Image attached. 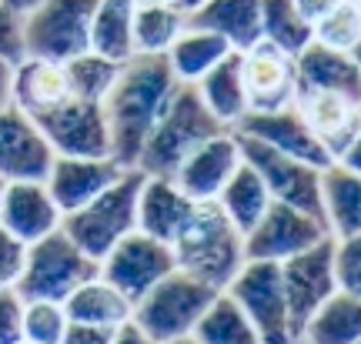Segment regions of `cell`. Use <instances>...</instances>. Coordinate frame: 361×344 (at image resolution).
I'll use <instances>...</instances> for the list:
<instances>
[{"label":"cell","mask_w":361,"mask_h":344,"mask_svg":"<svg viewBox=\"0 0 361 344\" xmlns=\"http://www.w3.org/2000/svg\"><path fill=\"white\" fill-rule=\"evenodd\" d=\"M238 134L245 137H255L261 144H268L274 151L288 154V157H298L311 167H331V154L324 151L318 137L311 134V128L305 124V117L295 104L291 107H281V111H268V114H245L241 124H238Z\"/></svg>","instance_id":"cell-18"},{"label":"cell","mask_w":361,"mask_h":344,"mask_svg":"<svg viewBox=\"0 0 361 344\" xmlns=\"http://www.w3.org/2000/svg\"><path fill=\"white\" fill-rule=\"evenodd\" d=\"M358 40H361V7L355 0H341L322 24H314V44L351 54V47Z\"/></svg>","instance_id":"cell-37"},{"label":"cell","mask_w":361,"mask_h":344,"mask_svg":"<svg viewBox=\"0 0 361 344\" xmlns=\"http://www.w3.org/2000/svg\"><path fill=\"white\" fill-rule=\"evenodd\" d=\"M97 271H101V264L84 254L78 244L57 228L47 238L27 244L24 271L13 284V291L24 301H64L84 281L97 278Z\"/></svg>","instance_id":"cell-6"},{"label":"cell","mask_w":361,"mask_h":344,"mask_svg":"<svg viewBox=\"0 0 361 344\" xmlns=\"http://www.w3.org/2000/svg\"><path fill=\"white\" fill-rule=\"evenodd\" d=\"M194 207H197V201H191L180 191L174 178L147 174L141 184V194H137V231L164 244H174V238L191 221Z\"/></svg>","instance_id":"cell-21"},{"label":"cell","mask_w":361,"mask_h":344,"mask_svg":"<svg viewBox=\"0 0 361 344\" xmlns=\"http://www.w3.org/2000/svg\"><path fill=\"white\" fill-rule=\"evenodd\" d=\"M61 207L44 180H7L0 194V224L24 244H34L61 228Z\"/></svg>","instance_id":"cell-19"},{"label":"cell","mask_w":361,"mask_h":344,"mask_svg":"<svg viewBox=\"0 0 361 344\" xmlns=\"http://www.w3.org/2000/svg\"><path fill=\"white\" fill-rule=\"evenodd\" d=\"M171 4H174V7H180L184 13H194L197 7H204L207 0H171Z\"/></svg>","instance_id":"cell-48"},{"label":"cell","mask_w":361,"mask_h":344,"mask_svg":"<svg viewBox=\"0 0 361 344\" xmlns=\"http://www.w3.org/2000/svg\"><path fill=\"white\" fill-rule=\"evenodd\" d=\"M17 344H34V341H17Z\"/></svg>","instance_id":"cell-53"},{"label":"cell","mask_w":361,"mask_h":344,"mask_svg":"<svg viewBox=\"0 0 361 344\" xmlns=\"http://www.w3.org/2000/svg\"><path fill=\"white\" fill-rule=\"evenodd\" d=\"M194 87H197L207 111L218 117L221 128L234 130L241 124V117L247 114V94L245 80H241V54L238 51L228 54L214 70H207Z\"/></svg>","instance_id":"cell-25"},{"label":"cell","mask_w":361,"mask_h":344,"mask_svg":"<svg viewBox=\"0 0 361 344\" xmlns=\"http://www.w3.org/2000/svg\"><path fill=\"white\" fill-rule=\"evenodd\" d=\"M0 57L17 64L24 57V34H20V17L0 4Z\"/></svg>","instance_id":"cell-41"},{"label":"cell","mask_w":361,"mask_h":344,"mask_svg":"<svg viewBox=\"0 0 361 344\" xmlns=\"http://www.w3.org/2000/svg\"><path fill=\"white\" fill-rule=\"evenodd\" d=\"M97 0H40L20 17L24 57H44L67 64L90 51V17Z\"/></svg>","instance_id":"cell-7"},{"label":"cell","mask_w":361,"mask_h":344,"mask_svg":"<svg viewBox=\"0 0 361 344\" xmlns=\"http://www.w3.org/2000/svg\"><path fill=\"white\" fill-rule=\"evenodd\" d=\"M341 0H295L298 13L305 17V24H311V30H314V24H322L328 13L335 11Z\"/></svg>","instance_id":"cell-43"},{"label":"cell","mask_w":361,"mask_h":344,"mask_svg":"<svg viewBox=\"0 0 361 344\" xmlns=\"http://www.w3.org/2000/svg\"><path fill=\"white\" fill-rule=\"evenodd\" d=\"M64 70H67V84H71V97H78V101H104L107 90L114 87L117 74H121V64H114V61H107V57L94 51H84L74 61H67Z\"/></svg>","instance_id":"cell-35"},{"label":"cell","mask_w":361,"mask_h":344,"mask_svg":"<svg viewBox=\"0 0 361 344\" xmlns=\"http://www.w3.org/2000/svg\"><path fill=\"white\" fill-rule=\"evenodd\" d=\"M44 140L54 154L64 157H114L111 154V128L101 101H78L71 97L61 107L34 117Z\"/></svg>","instance_id":"cell-12"},{"label":"cell","mask_w":361,"mask_h":344,"mask_svg":"<svg viewBox=\"0 0 361 344\" xmlns=\"http://www.w3.org/2000/svg\"><path fill=\"white\" fill-rule=\"evenodd\" d=\"M24 341L34 344H61L67 331V311L61 301H24L20 311Z\"/></svg>","instance_id":"cell-36"},{"label":"cell","mask_w":361,"mask_h":344,"mask_svg":"<svg viewBox=\"0 0 361 344\" xmlns=\"http://www.w3.org/2000/svg\"><path fill=\"white\" fill-rule=\"evenodd\" d=\"M124 174V164L114 157H64L54 154L51 171H47V191L57 201L61 214H71L104 194L117 178Z\"/></svg>","instance_id":"cell-17"},{"label":"cell","mask_w":361,"mask_h":344,"mask_svg":"<svg viewBox=\"0 0 361 344\" xmlns=\"http://www.w3.org/2000/svg\"><path fill=\"white\" fill-rule=\"evenodd\" d=\"M298 341L305 344H358L361 341V297L338 288L308 318Z\"/></svg>","instance_id":"cell-30"},{"label":"cell","mask_w":361,"mask_h":344,"mask_svg":"<svg viewBox=\"0 0 361 344\" xmlns=\"http://www.w3.org/2000/svg\"><path fill=\"white\" fill-rule=\"evenodd\" d=\"M191 338H197L201 344H261L255 324L234 305V297L228 291H218V297L207 305L201 321L194 324Z\"/></svg>","instance_id":"cell-33"},{"label":"cell","mask_w":361,"mask_h":344,"mask_svg":"<svg viewBox=\"0 0 361 344\" xmlns=\"http://www.w3.org/2000/svg\"><path fill=\"white\" fill-rule=\"evenodd\" d=\"M241 147L234 130H218L214 137L201 140L171 178L178 180V188L191 201L204 204V201H218V194L224 191V184L231 180V174L241 167Z\"/></svg>","instance_id":"cell-15"},{"label":"cell","mask_w":361,"mask_h":344,"mask_svg":"<svg viewBox=\"0 0 361 344\" xmlns=\"http://www.w3.org/2000/svg\"><path fill=\"white\" fill-rule=\"evenodd\" d=\"M328 234L331 231H328L324 221L274 201L264 211V217L245 234V257L247 261H274V264H281L288 257H295L301 251L314 247L318 241H324Z\"/></svg>","instance_id":"cell-13"},{"label":"cell","mask_w":361,"mask_h":344,"mask_svg":"<svg viewBox=\"0 0 361 344\" xmlns=\"http://www.w3.org/2000/svg\"><path fill=\"white\" fill-rule=\"evenodd\" d=\"M281 284L288 297V318H291V334L295 344L305 331L308 318L338 291L335 278V238L328 234L314 247L281 261Z\"/></svg>","instance_id":"cell-11"},{"label":"cell","mask_w":361,"mask_h":344,"mask_svg":"<svg viewBox=\"0 0 361 344\" xmlns=\"http://www.w3.org/2000/svg\"><path fill=\"white\" fill-rule=\"evenodd\" d=\"M298 64V90H322L338 94L361 104V70L348 51H335L311 40L305 51L295 57Z\"/></svg>","instance_id":"cell-23"},{"label":"cell","mask_w":361,"mask_h":344,"mask_svg":"<svg viewBox=\"0 0 361 344\" xmlns=\"http://www.w3.org/2000/svg\"><path fill=\"white\" fill-rule=\"evenodd\" d=\"M335 278L341 291L361 297V234L335 238Z\"/></svg>","instance_id":"cell-38"},{"label":"cell","mask_w":361,"mask_h":344,"mask_svg":"<svg viewBox=\"0 0 361 344\" xmlns=\"http://www.w3.org/2000/svg\"><path fill=\"white\" fill-rule=\"evenodd\" d=\"M27 244L20 238H13L11 231L0 224V288H13L20 271H24Z\"/></svg>","instance_id":"cell-39"},{"label":"cell","mask_w":361,"mask_h":344,"mask_svg":"<svg viewBox=\"0 0 361 344\" xmlns=\"http://www.w3.org/2000/svg\"><path fill=\"white\" fill-rule=\"evenodd\" d=\"M171 344H201L197 338H180V341H171Z\"/></svg>","instance_id":"cell-50"},{"label":"cell","mask_w":361,"mask_h":344,"mask_svg":"<svg viewBox=\"0 0 361 344\" xmlns=\"http://www.w3.org/2000/svg\"><path fill=\"white\" fill-rule=\"evenodd\" d=\"M11 77H13V64L0 57V107L11 104Z\"/></svg>","instance_id":"cell-46"},{"label":"cell","mask_w":361,"mask_h":344,"mask_svg":"<svg viewBox=\"0 0 361 344\" xmlns=\"http://www.w3.org/2000/svg\"><path fill=\"white\" fill-rule=\"evenodd\" d=\"M134 0H97L90 17V51L128 64L134 54Z\"/></svg>","instance_id":"cell-28"},{"label":"cell","mask_w":361,"mask_h":344,"mask_svg":"<svg viewBox=\"0 0 361 344\" xmlns=\"http://www.w3.org/2000/svg\"><path fill=\"white\" fill-rule=\"evenodd\" d=\"M4 184H7V180H0V194H4Z\"/></svg>","instance_id":"cell-52"},{"label":"cell","mask_w":361,"mask_h":344,"mask_svg":"<svg viewBox=\"0 0 361 344\" xmlns=\"http://www.w3.org/2000/svg\"><path fill=\"white\" fill-rule=\"evenodd\" d=\"M218 130H228L218 124V117L211 114L201 101L197 87L191 84H180L174 101L168 104L164 117L157 121V128L151 130L147 144L141 147L137 167L144 174H154V178H171L178 164L188 154L201 144V140L214 137Z\"/></svg>","instance_id":"cell-5"},{"label":"cell","mask_w":361,"mask_h":344,"mask_svg":"<svg viewBox=\"0 0 361 344\" xmlns=\"http://www.w3.org/2000/svg\"><path fill=\"white\" fill-rule=\"evenodd\" d=\"M351 57H355V64H358V70H361V40L351 47Z\"/></svg>","instance_id":"cell-49"},{"label":"cell","mask_w":361,"mask_h":344,"mask_svg":"<svg viewBox=\"0 0 361 344\" xmlns=\"http://www.w3.org/2000/svg\"><path fill=\"white\" fill-rule=\"evenodd\" d=\"M121 328H104V324H80V321H67V331L61 344H114Z\"/></svg>","instance_id":"cell-42"},{"label":"cell","mask_w":361,"mask_h":344,"mask_svg":"<svg viewBox=\"0 0 361 344\" xmlns=\"http://www.w3.org/2000/svg\"><path fill=\"white\" fill-rule=\"evenodd\" d=\"M358 111H361V104H358Z\"/></svg>","instance_id":"cell-55"},{"label":"cell","mask_w":361,"mask_h":344,"mask_svg":"<svg viewBox=\"0 0 361 344\" xmlns=\"http://www.w3.org/2000/svg\"><path fill=\"white\" fill-rule=\"evenodd\" d=\"M261 40L298 57L314 40V30L298 13L295 0H261Z\"/></svg>","instance_id":"cell-34"},{"label":"cell","mask_w":361,"mask_h":344,"mask_svg":"<svg viewBox=\"0 0 361 344\" xmlns=\"http://www.w3.org/2000/svg\"><path fill=\"white\" fill-rule=\"evenodd\" d=\"M61 305L67 311V321L104 324V328H124L130 321V311H134V305H130L128 297L117 291L114 284H107L101 274L84 281L80 288H74Z\"/></svg>","instance_id":"cell-27"},{"label":"cell","mask_w":361,"mask_h":344,"mask_svg":"<svg viewBox=\"0 0 361 344\" xmlns=\"http://www.w3.org/2000/svg\"><path fill=\"white\" fill-rule=\"evenodd\" d=\"M224 291L255 324L261 344H295L288 297L281 284V264L274 261H245Z\"/></svg>","instance_id":"cell-8"},{"label":"cell","mask_w":361,"mask_h":344,"mask_svg":"<svg viewBox=\"0 0 361 344\" xmlns=\"http://www.w3.org/2000/svg\"><path fill=\"white\" fill-rule=\"evenodd\" d=\"M54 151L40 128L13 104L0 107V180H44Z\"/></svg>","instance_id":"cell-16"},{"label":"cell","mask_w":361,"mask_h":344,"mask_svg":"<svg viewBox=\"0 0 361 344\" xmlns=\"http://www.w3.org/2000/svg\"><path fill=\"white\" fill-rule=\"evenodd\" d=\"M188 13L174 7L171 0L137 4L134 7V54L144 57H164L171 44L184 34Z\"/></svg>","instance_id":"cell-32"},{"label":"cell","mask_w":361,"mask_h":344,"mask_svg":"<svg viewBox=\"0 0 361 344\" xmlns=\"http://www.w3.org/2000/svg\"><path fill=\"white\" fill-rule=\"evenodd\" d=\"M324 194V224L331 238H351L361 234V174L341 164L322 171Z\"/></svg>","instance_id":"cell-29"},{"label":"cell","mask_w":361,"mask_h":344,"mask_svg":"<svg viewBox=\"0 0 361 344\" xmlns=\"http://www.w3.org/2000/svg\"><path fill=\"white\" fill-rule=\"evenodd\" d=\"M335 164H341V167H348V171H355V174H361V134L351 140L348 147H345V154L338 157Z\"/></svg>","instance_id":"cell-44"},{"label":"cell","mask_w":361,"mask_h":344,"mask_svg":"<svg viewBox=\"0 0 361 344\" xmlns=\"http://www.w3.org/2000/svg\"><path fill=\"white\" fill-rule=\"evenodd\" d=\"M358 344H361V341H358Z\"/></svg>","instance_id":"cell-56"},{"label":"cell","mask_w":361,"mask_h":344,"mask_svg":"<svg viewBox=\"0 0 361 344\" xmlns=\"http://www.w3.org/2000/svg\"><path fill=\"white\" fill-rule=\"evenodd\" d=\"M0 4H4V7H11L17 17H24V13H30L34 7H37L40 0H0Z\"/></svg>","instance_id":"cell-47"},{"label":"cell","mask_w":361,"mask_h":344,"mask_svg":"<svg viewBox=\"0 0 361 344\" xmlns=\"http://www.w3.org/2000/svg\"><path fill=\"white\" fill-rule=\"evenodd\" d=\"M271 204H274V197H271L264 180L258 178V171L247 161H241V167L234 171L231 180L224 184V191L218 194V207L241 234H247L255 228Z\"/></svg>","instance_id":"cell-31"},{"label":"cell","mask_w":361,"mask_h":344,"mask_svg":"<svg viewBox=\"0 0 361 344\" xmlns=\"http://www.w3.org/2000/svg\"><path fill=\"white\" fill-rule=\"evenodd\" d=\"M134 4H154V0H134Z\"/></svg>","instance_id":"cell-51"},{"label":"cell","mask_w":361,"mask_h":344,"mask_svg":"<svg viewBox=\"0 0 361 344\" xmlns=\"http://www.w3.org/2000/svg\"><path fill=\"white\" fill-rule=\"evenodd\" d=\"M355 4H358V7H361V0H355Z\"/></svg>","instance_id":"cell-54"},{"label":"cell","mask_w":361,"mask_h":344,"mask_svg":"<svg viewBox=\"0 0 361 344\" xmlns=\"http://www.w3.org/2000/svg\"><path fill=\"white\" fill-rule=\"evenodd\" d=\"M234 137H238V147H241V157L258 171V178L264 180V188L271 191L274 201L324 221L322 167H311L305 161H298V157H288V154L274 151V147H268V144H261L255 137H245L238 130H234Z\"/></svg>","instance_id":"cell-9"},{"label":"cell","mask_w":361,"mask_h":344,"mask_svg":"<svg viewBox=\"0 0 361 344\" xmlns=\"http://www.w3.org/2000/svg\"><path fill=\"white\" fill-rule=\"evenodd\" d=\"M241 80L247 94V114L281 111L298 101V64L295 57L268 40L241 54Z\"/></svg>","instance_id":"cell-14"},{"label":"cell","mask_w":361,"mask_h":344,"mask_svg":"<svg viewBox=\"0 0 361 344\" xmlns=\"http://www.w3.org/2000/svg\"><path fill=\"white\" fill-rule=\"evenodd\" d=\"M171 251H174V261L180 271L211 284L214 291H224L247 261L245 234L224 217L218 201H204V204L194 207L191 221L174 238Z\"/></svg>","instance_id":"cell-2"},{"label":"cell","mask_w":361,"mask_h":344,"mask_svg":"<svg viewBox=\"0 0 361 344\" xmlns=\"http://www.w3.org/2000/svg\"><path fill=\"white\" fill-rule=\"evenodd\" d=\"M178 77L171 74L168 57H130L121 64L114 87L104 97V114L111 128V154L124 167H137L141 147L147 144L151 130L164 117L168 104L178 94Z\"/></svg>","instance_id":"cell-1"},{"label":"cell","mask_w":361,"mask_h":344,"mask_svg":"<svg viewBox=\"0 0 361 344\" xmlns=\"http://www.w3.org/2000/svg\"><path fill=\"white\" fill-rule=\"evenodd\" d=\"M228 54H234V51L228 47L224 37H218L214 30L188 24L184 34L171 44V51L164 54V57H168V67H171V74L178 77V84H191L194 87V84H197L207 70H214Z\"/></svg>","instance_id":"cell-26"},{"label":"cell","mask_w":361,"mask_h":344,"mask_svg":"<svg viewBox=\"0 0 361 344\" xmlns=\"http://www.w3.org/2000/svg\"><path fill=\"white\" fill-rule=\"evenodd\" d=\"M20 311H24V297L13 291V288H0V344L24 341Z\"/></svg>","instance_id":"cell-40"},{"label":"cell","mask_w":361,"mask_h":344,"mask_svg":"<svg viewBox=\"0 0 361 344\" xmlns=\"http://www.w3.org/2000/svg\"><path fill=\"white\" fill-rule=\"evenodd\" d=\"M144 178L147 174L141 167H124V174L104 194H97L94 201H87L78 211L64 214L61 231L78 244L84 254L101 264V257L121 238H128L130 231H137V194H141Z\"/></svg>","instance_id":"cell-3"},{"label":"cell","mask_w":361,"mask_h":344,"mask_svg":"<svg viewBox=\"0 0 361 344\" xmlns=\"http://www.w3.org/2000/svg\"><path fill=\"white\" fill-rule=\"evenodd\" d=\"M114 344H154V341H151V338H147L144 331H137V328H134V324L128 321V324H124V328L117 331Z\"/></svg>","instance_id":"cell-45"},{"label":"cell","mask_w":361,"mask_h":344,"mask_svg":"<svg viewBox=\"0 0 361 344\" xmlns=\"http://www.w3.org/2000/svg\"><path fill=\"white\" fill-rule=\"evenodd\" d=\"M218 297V291L197 281L188 271H171L164 281H157L151 291L134 301L130 324L144 331L154 344H171L180 338H191L194 324L201 321L207 305Z\"/></svg>","instance_id":"cell-4"},{"label":"cell","mask_w":361,"mask_h":344,"mask_svg":"<svg viewBox=\"0 0 361 344\" xmlns=\"http://www.w3.org/2000/svg\"><path fill=\"white\" fill-rule=\"evenodd\" d=\"M295 107L301 111L318 144L331 154V161H338L345 147L361 134V111L348 97L322 94V90H298Z\"/></svg>","instance_id":"cell-20"},{"label":"cell","mask_w":361,"mask_h":344,"mask_svg":"<svg viewBox=\"0 0 361 344\" xmlns=\"http://www.w3.org/2000/svg\"><path fill=\"white\" fill-rule=\"evenodd\" d=\"M171 271H178L171 244L157 241V238L144 234V231H130L128 238H121L101 257V271L97 274L107 284H114L117 291L134 305L137 297H144L154 288L157 281L168 278Z\"/></svg>","instance_id":"cell-10"},{"label":"cell","mask_w":361,"mask_h":344,"mask_svg":"<svg viewBox=\"0 0 361 344\" xmlns=\"http://www.w3.org/2000/svg\"><path fill=\"white\" fill-rule=\"evenodd\" d=\"M64 101H71V84H67L64 64L44 61V57H20L13 64L11 104L17 111H24L30 121L54 111V107H61Z\"/></svg>","instance_id":"cell-22"},{"label":"cell","mask_w":361,"mask_h":344,"mask_svg":"<svg viewBox=\"0 0 361 344\" xmlns=\"http://www.w3.org/2000/svg\"><path fill=\"white\" fill-rule=\"evenodd\" d=\"M188 24L214 30L231 51L245 54L261 40V0H207L204 7L188 13Z\"/></svg>","instance_id":"cell-24"}]
</instances>
